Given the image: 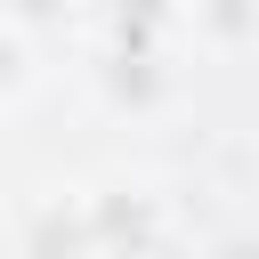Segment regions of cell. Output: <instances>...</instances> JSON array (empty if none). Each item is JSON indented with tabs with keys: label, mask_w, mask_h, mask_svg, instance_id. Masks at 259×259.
Segmentation results:
<instances>
[{
	"label": "cell",
	"mask_w": 259,
	"mask_h": 259,
	"mask_svg": "<svg viewBox=\"0 0 259 259\" xmlns=\"http://www.w3.org/2000/svg\"><path fill=\"white\" fill-rule=\"evenodd\" d=\"M24 89H32V49H24L16 32H0V105L24 97Z\"/></svg>",
	"instance_id": "1"
}]
</instances>
